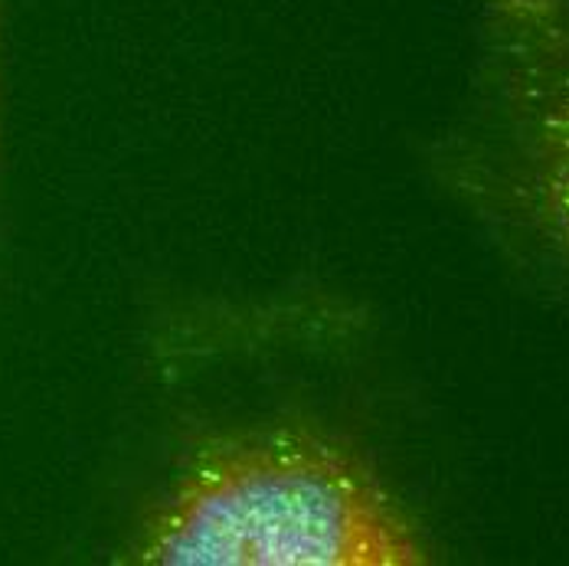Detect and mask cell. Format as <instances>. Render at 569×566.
<instances>
[{
  "label": "cell",
  "instance_id": "cell-1",
  "mask_svg": "<svg viewBox=\"0 0 569 566\" xmlns=\"http://www.w3.org/2000/svg\"><path fill=\"white\" fill-rule=\"evenodd\" d=\"M138 557L161 566H409L422 547L353 458L311 439H252L187 471Z\"/></svg>",
  "mask_w": 569,
  "mask_h": 566
},
{
  "label": "cell",
  "instance_id": "cell-2",
  "mask_svg": "<svg viewBox=\"0 0 569 566\" xmlns=\"http://www.w3.org/2000/svg\"><path fill=\"white\" fill-rule=\"evenodd\" d=\"M540 155L550 200L569 236V89L557 92L540 115Z\"/></svg>",
  "mask_w": 569,
  "mask_h": 566
}]
</instances>
